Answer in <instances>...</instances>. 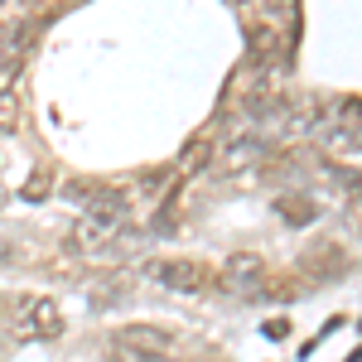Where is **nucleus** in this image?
<instances>
[{"label": "nucleus", "mask_w": 362, "mask_h": 362, "mask_svg": "<svg viewBox=\"0 0 362 362\" xmlns=\"http://www.w3.org/2000/svg\"><path fill=\"white\" fill-rule=\"evenodd\" d=\"M261 276H266V261L261 256H232L223 280H227V290H251Z\"/></svg>", "instance_id": "39448f33"}, {"label": "nucleus", "mask_w": 362, "mask_h": 362, "mask_svg": "<svg viewBox=\"0 0 362 362\" xmlns=\"http://www.w3.org/2000/svg\"><path fill=\"white\" fill-rule=\"evenodd\" d=\"M121 353H136V358H160L169 348V334H160V329H145V324H136V329H121Z\"/></svg>", "instance_id": "20e7f679"}, {"label": "nucleus", "mask_w": 362, "mask_h": 362, "mask_svg": "<svg viewBox=\"0 0 362 362\" xmlns=\"http://www.w3.org/2000/svg\"><path fill=\"white\" fill-rule=\"evenodd\" d=\"M20 126V112H15V97L0 92V131H15Z\"/></svg>", "instance_id": "423d86ee"}, {"label": "nucleus", "mask_w": 362, "mask_h": 362, "mask_svg": "<svg viewBox=\"0 0 362 362\" xmlns=\"http://www.w3.org/2000/svg\"><path fill=\"white\" fill-rule=\"evenodd\" d=\"M343 126H348V131H358V140H362V102H343Z\"/></svg>", "instance_id": "0eeeda50"}, {"label": "nucleus", "mask_w": 362, "mask_h": 362, "mask_svg": "<svg viewBox=\"0 0 362 362\" xmlns=\"http://www.w3.org/2000/svg\"><path fill=\"white\" fill-rule=\"evenodd\" d=\"M155 280L169 285V290H179V295H198V290H208V266L203 261H189V256H169V261H155Z\"/></svg>", "instance_id": "f03ea898"}, {"label": "nucleus", "mask_w": 362, "mask_h": 362, "mask_svg": "<svg viewBox=\"0 0 362 362\" xmlns=\"http://www.w3.org/2000/svg\"><path fill=\"white\" fill-rule=\"evenodd\" d=\"M261 5H266V15H295L300 0H261Z\"/></svg>", "instance_id": "6e6552de"}, {"label": "nucleus", "mask_w": 362, "mask_h": 362, "mask_svg": "<svg viewBox=\"0 0 362 362\" xmlns=\"http://www.w3.org/2000/svg\"><path fill=\"white\" fill-rule=\"evenodd\" d=\"M15 334L20 338H54V334H63V314H58L54 300H20Z\"/></svg>", "instance_id": "f257e3e1"}, {"label": "nucleus", "mask_w": 362, "mask_h": 362, "mask_svg": "<svg viewBox=\"0 0 362 362\" xmlns=\"http://www.w3.org/2000/svg\"><path fill=\"white\" fill-rule=\"evenodd\" d=\"M329 116H334L329 102H295V107L280 112V121H285V136H309V131H319Z\"/></svg>", "instance_id": "7ed1b4c3"}]
</instances>
